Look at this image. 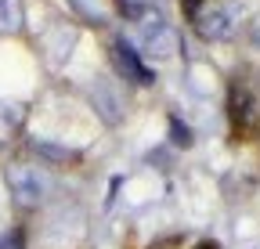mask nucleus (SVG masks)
<instances>
[{"mask_svg": "<svg viewBox=\"0 0 260 249\" xmlns=\"http://www.w3.org/2000/svg\"><path fill=\"white\" fill-rule=\"evenodd\" d=\"M199 249H213V245H199Z\"/></svg>", "mask_w": 260, "mask_h": 249, "instance_id": "1", "label": "nucleus"}]
</instances>
